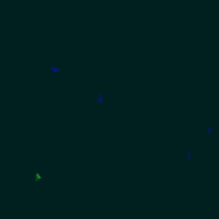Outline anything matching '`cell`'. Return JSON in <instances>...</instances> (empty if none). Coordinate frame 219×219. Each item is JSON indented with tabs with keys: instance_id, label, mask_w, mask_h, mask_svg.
Masks as SVG:
<instances>
[{
	"instance_id": "obj_1",
	"label": "cell",
	"mask_w": 219,
	"mask_h": 219,
	"mask_svg": "<svg viewBox=\"0 0 219 219\" xmlns=\"http://www.w3.org/2000/svg\"><path fill=\"white\" fill-rule=\"evenodd\" d=\"M196 158V149L191 145H186L183 147V159L184 161H191Z\"/></svg>"
},
{
	"instance_id": "obj_3",
	"label": "cell",
	"mask_w": 219,
	"mask_h": 219,
	"mask_svg": "<svg viewBox=\"0 0 219 219\" xmlns=\"http://www.w3.org/2000/svg\"><path fill=\"white\" fill-rule=\"evenodd\" d=\"M215 132V124L213 122H206L204 123L201 127V135H213Z\"/></svg>"
},
{
	"instance_id": "obj_4",
	"label": "cell",
	"mask_w": 219,
	"mask_h": 219,
	"mask_svg": "<svg viewBox=\"0 0 219 219\" xmlns=\"http://www.w3.org/2000/svg\"><path fill=\"white\" fill-rule=\"evenodd\" d=\"M109 100V95L108 94H104V92H99L98 96H96V103L99 105H104L106 101Z\"/></svg>"
},
{
	"instance_id": "obj_2",
	"label": "cell",
	"mask_w": 219,
	"mask_h": 219,
	"mask_svg": "<svg viewBox=\"0 0 219 219\" xmlns=\"http://www.w3.org/2000/svg\"><path fill=\"white\" fill-rule=\"evenodd\" d=\"M47 73H49V76L53 80H56L62 77V74H63V72H62V68L59 65H54V64H50L49 65V69H47Z\"/></svg>"
},
{
	"instance_id": "obj_5",
	"label": "cell",
	"mask_w": 219,
	"mask_h": 219,
	"mask_svg": "<svg viewBox=\"0 0 219 219\" xmlns=\"http://www.w3.org/2000/svg\"><path fill=\"white\" fill-rule=\"evenodd\" d=\"M31 174H32V179H35V177H40V174H42V166H33L31 168Z\"/></svg>"
},
{
	"instance_id": "obj_6",
	"label": "cell",
	"mask_w": 219,
	"mask_h": 219,
	"mask_svg": "<svg viewBox=\"0 0 219 219\" xmlns=\"http://www.w3.org/2000/svg\"><path fill=\"white\" fill-rule=\"evenodd\" d=\"M2 45H3V36L0 35V46H2Z\"/></svg>"
}]
</instances>
